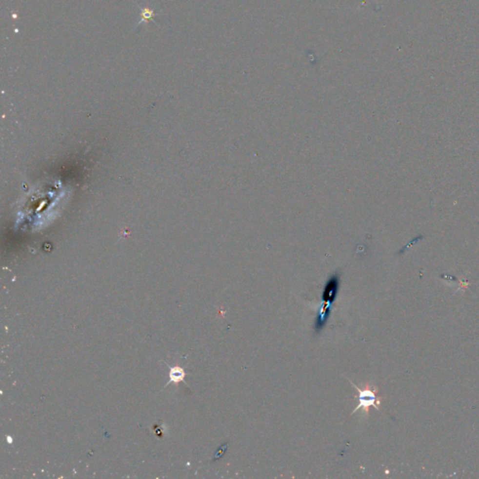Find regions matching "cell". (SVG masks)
Instances as JSON below:
<instances>
[{"instance_id": "7a4b0ae2", "label": "cell", "mask_w": 479, "mask_h": 479, "mask_svg": "<svg viewBox=\"0 0 479 479\" xmlns=\"http://www.w3.org/2000/svg\"><path fill=\"white\" fill-rule=\"evenodd\" d=\"M339 274L332 275L324 289V299L325 300L334 299L339 288Z\"/></svg>"}, {"instance_id": "6da1fadb", "label": "cell", "mask_w": 479, "mask_h": 479, "mask_svg": "<svg viewBox=\"0 0 479 479\" xmlns=\"http://www.w3.org/2000/svg\"><path fill=\"white\" fill-rule=\"evenodd\" d=\"M351 384H352L354 388L357 389V391L359 392V404L354 409L351 415H353L354 413H356L357 411L359 410L360 408H362L363 411H364L365 416H368L371 406H374L375 408H377V409L379 410V407H380V399H381V398L380 397H377V394H376L377 392V388H372L369 383L366 384L365 387L363 388H358L354 384L353 382H351Z\"/></svg>"}, {"instance_id": "3957f363", "label": "cell", "mask_w": 479, "mask_h": 479, "mask_svg": "<svg viewBox=\"0 0 479 479\" xmlns=\"http://www.w3.org/2000/svg\"><path fill=\"white\" fill-rule=\"evenodd\" d=\"M184 377H185V373H184L183 368H181L179 366L171 368L170 382H172L173 384H175L177 386L181 381H183Z\"/></svg>"}, {"instance_id": "277c9868", "label": "cell", "mask_w": 479, "mask_h": 479, "mask_svg": "<svg viewBox=\"0 0 479 479\" xmlns=\"http://www.w3.org/2000/svg\"><path fill=\"white\" fill-rule=\"evenodd\" d=\"M155 16V13L153 11H150L148 9H143L141 12V20H150Z\"/></svg>"}]
</instances>
